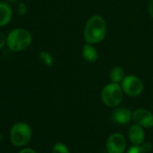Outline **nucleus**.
Instances as JSON below:
<instances>
[{
  "label": "nucleus",
  "instance_id": "nucleus-1",
  "mask_svg": "<svg viewBox=\"0 0 153 153\" xmlns=\"http://www.w3.org/2000/svg\"><path fill=\"white\" fill-rule=\"evenodd\" d=\"M106 33V23L100 16H92L87 23L84 38L87 43L94 44L102 42Z\"/></svg>",
  "mask_w": 153,
  "mask_h": 153
},
{
  "label": "nucleus",
  "instance_id": "nucleus-2",
  "mask_svg": "<svg viewBox=\"0 0 153 153\" xmlns=\"http://www.w3.org/2000/svg\"><path fill=\"white\" fill-rule=\"evenodd\" d=\"M32 42L31 33L24 28H16L11 31L7 38V44L13 51H22L27 49Z\"/></svg>",
  "mask_w": 153,
  "mask_h": 153
},
{
  "label": "nucleus",
  "instance_id": "nucleus-3",
  "mask_svg": "<svg viewBox=\"0 0 153 153\" xmlns=\"http://www.w3.org/2000/svg\"><path fill=\"white\" fill-rule=\"evenodd\" d=\"M123 88L118 83H111L106 85L101 93V98L104 104L109 107H115L119 105L123 98Z\"/></svg>",
  "mask_w": 153,
  "mask_h": 153
},
{
  "label": "nucleus",
  "instance_id": "nucleus-4",
  "mask_svg": "<svg viewBox=\"0 0 153 153\" xmlns=\"http://www.w3.org/2000/svg\"><path fill=\"white\" fill-rule=\"evenodd\" d=\"M32 138V129L25 123H16L10 131V140L17 147L26 145Z\"/></svg>",
  "mask_w": 153,
  "mask_h": 153
},
{
  "label": "nucleus",
  "instance_id": "nucleus-5",
  "mask_svg": "<svg viewBox=\"0 0 153 153\" xmlns=\"http://www.w3.org/2000/svg\"><path fill=\"white\" fill-rule=\"evenodd\" d=\"M122 88L123 92L131 97L139 96L143 90L141 80L135 76H128L122 81Z\"/></svg>",
  "mask_w": 153,
  "mask_h": 153
},
{
  "label": "nucleus",
  "instance_id": "nucleus-6",
  "mask_svg": "<svg viewBox=\"0 0 153 153\" xmlns=\"http://www.w3.org/2000/svg\"><path fill=\"white\" fill-rule=\"evenodd\" d=\"M106 150L108 153H123L126 147V141L121 133H113L106 140Z\"/></svg>",
  "mask_w": 153,
  "mask_h": 153
},
{
  "label": "nucleus",
  "instance_id": "nucleus-7",
  "mask_svg": "<svg viewBox=\"0 0 153 153\" xmlns=\"http://www.w3.org/2000/svg\"><path fill=\"white\" fill-rule=\"evenodd\" d=\"M134 123L143 128L153 127V114L145 109H138L132 114Z\"/></svg>",
  "mask_w": 153,
  "mask_h": 153
},
{
  "label": "nucleus",
  "instance_id": "nucleus-8",
  "mask_svg": "<svg viewBox=\"0 0 153 153\" xmlns=\"http://www.w3.org/2000/svg\"><path fill=\"white\" fill-rule=\"evenodd\" d=\"M131 118H132L131 112L125 107H120L115 109L112 114L113 121L117 124H127Z\"/></svg>",
  "mask_w": 153,
  "mask_h": 153
},
{
  "label": "nucleus",
  "instance_id": "nucleus-9",
  "mask_svg": "<svg viewBox=\"0 0 153 153\" xmlns=\"http://www.w3.org/2000/svg\"><path fill=\"white\" fill-rule=\"evenodd\" d=\"M128 135H129V139L133 145H141L145 139L143 127L138 124H134L131 126V128L129 129Z\"/></svg>",
  "mask_w": 153,
  "mask_h": 153
},
{
  "label": "nucleus",
  "instance_id": "nucleus-10",
  "mask_svg": "<svg viewBox=\"0 0 153 153\" xmlns=\"http://www.w3.org/2000/svg\"><path fill=\"white\" fill-rule=\"evenodd\" d=\"M12 9L6 3H0V26L7 25L12 19Z\"/></svg>",
  "mask_w": 153,
  "mask_h": 153
},
{
  "label": "nucleus",
  "instance_id": "nucleus-11",
  "mask_svg": "<svg viewBox=\"0 0 153 153\" xmlns=\"http://www.w3.org/2000/svg\"><path fill=\"white\" fill-rule=\"evenodd\" d=\"M82 55L86 61L88 62H95L97 59L98 54L97 50L90 44H85L82 49Z\"/></svg>",
  "mask_w": 153,
  "mask_h": 153
},
{
  "label": "nucleus",
  "instance_id": "nucleus-12",
  "mask_svg": "<svg viewBox=\"0 0 153 153\" xmlns=\"http://www.w3.org/2000/svg\"><path fill=\"white\" fill-rule=\"evenodd\" d=\"M123 75L124 71L121 67H114L112 68L110 72V79L114 83H119L123 79Z\"/></svg>",
  "mask_w": 153,
  "mask_h": 153
},
{
  "label": "nucleus",
  "instance_id": "nucleus-13",
  "mask_svg": "<svg viewBox=\"0 0 153 153\" xmlns=\"http://www.w3.org/2000/svg\"><path fill=\"white\" fill-rule=\"evenodd\" d=\"M39 57L45 65L51 66L53 64V59H52V56L50 53H48L46 51H42V52H40Z\"/></svg>",
  "mask_w": 153,
  "mask_h": 153
},
{
  "label": "nucleus",
  "instance_id": "nucleus-14",
  "mask_svg": "<svg viewBox=\"0 0 153 153\" xmlns=\"http://www.w3.org/2000/svg\"><path fill=\"white\" fill-rule=\"evenodd\" d=\"M52 153H69V150L65 144L59 142L53 146Z\"/></svg>",
  "mask_w": 153,
  "mask_h": 153
},
{
  "label": "nucleus",
  "instance_id": "nucleus-15",
  "mask_svg": "<svg viewBox=\"0 0 153 153\" xmlns=\"http://www.w3.org/2000/svg\"><path fill=\"white\" fill-rule=\"evenodd\" d=\"M126 153H145L144 149H142L141 146L140 145H133L132 147H131Z\"/></svg>",
  "mask_w": 153,
  "mask_h": 153
},
{
  "label": "nucleus",
  "instance_id": "nucleus-16",
  "mask_svg": "<svg viewBox=\"0 0 153 153\" xmlns=\"http://www.w3.org/2000/svg\"><path fill=\"white\" fill-rule=\"evenodd\" d=\"M6 42H7L6 36H5V34L1 31H0V49H2L5 46Z\"/></svg>",
  "mask_w": 153,
  "mask_h": 153
},
{
  "label": "nucleus",
  "instance_id": "nucleus-17",
  "mask_svg": "<svg viewBox=\"0 0 153 153\" xmlns=\"http://www.w3.org/2000/svg\"><path fill=\"white\" fill-rule=\"evenodd\" d=\"M149 12L150 16L153 18V0H150L149 5Z\"/></svg>",
  "mask_w": 153,
  "mask_h": 153
},
{
  "label": "nucleus",
  "instance_id": "nucleus-18",
  "mask_svg": "<svg viewBox=\"0 0 153 153\" xmlns=\"http://www.w3.org/2000/svg\"><path fill=\"white\" fill-rule=\"evenodd\" d=\"M19 153H36L33 149H24Z\"/></svg>",
  "mask_w": 153,
  "mask_h": 153
},
{
  "label": "nucleus",
  "instance_id": "nucleus-19",
  "mask_svg": "<svg viewBox=\"0 0 153 153\" xmlns=\"http://www.w3.org/2000/svg\"><path fill=\"white\" fill-rule=\"evenodd\" d=\"M6 1H7V2H16V0H6Z\"/></svg>",
  "mask_w": 153,
  "mask_h": 153
},
{
  "label": "nucleus",
  "instance_id": "nucleus-20",
  "mask_svg": "<svg viewBox=\"0 0 153 153\" xmlns=\"http://www.w3.org/2000/svg\"><path fill=\"white\" fill-rule=\"evenodd\" d=\"M2 140V135L0 134V140Z\"/></svg>",
  "mask_w": 153,
  "mask_h": 153
}]
</instances>
